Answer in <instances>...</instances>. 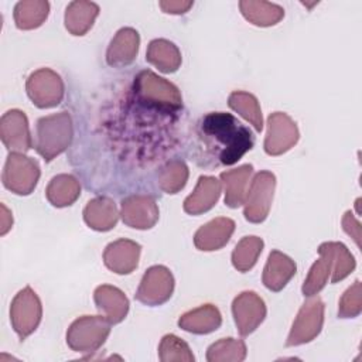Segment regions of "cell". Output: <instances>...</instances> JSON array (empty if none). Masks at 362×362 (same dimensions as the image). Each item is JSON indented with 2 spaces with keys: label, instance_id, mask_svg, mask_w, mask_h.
Masks as SVG:
<instances>
[{
  "label": "cell",
  "instance_id": "obj_36",
  "mask_svg": "<svg viewBox=\"0 0 362 362\" xmlns=\"http://www.w3.org/2000/svg\"><path fill=\"white\" fill-rule=\"evenodd\" d=\"M342 228L355 240L356 246L359 247L361 246V223L358 222V219L354 216L351 211L345 212V215L342 216Z\"/></svg>",
  "mask_w": 362,
  "mask_h": 362
},
{
  "label": "cell",
  "instance_id": "obj_29",
  "mask_svg": "<svg viewBox=\"0 0 362 362\" xmlns=\"http://www.w3.org/2000/svg\"><path fill=\"white\" fill-rule=\"evenodd\" d=\"M49 13L45 0H23L14 7V23L18 30H34L42 25Z\"/></svg>",
  "mask_w": 362,
  "mask_h": 362
},
{
  "label": "cell",
  "instance_id": "obj_11",
  "mask_svg": "<svg viewBox=\"0 0 362 362\" xmlns=\"http://www.w3.org/2000/svg\"><path fill=\"white\" fill-rule=\"evenodd\" d=\"M174 291V276L165 266H151L143 274L140 286L134 294L136 300L150 305H161L170 300Z\"/></svg>",
  "mask_w": 362,
  "mask_h": 362
},
{
  "label": "cell",
  "instance_id": "obj_8",
  "mask_svg": "<svg viewBox=\"0 0 362 362\" xmlns=\"http://www.w3.org/2000/svg\"><path fill=\"white\" fill-rule=\"evenodd\" d=\"M274 189L276 177L273 173L263 170L255 174L243 202V215L246 221L252 223H260L267 218L273 202Z\"/></svg>",
  "mask_w": 362,
  "mask_h": 362
},
{
  "label": "cell",
  "instance_id": "obj_19",
  "mask_svg": "<svg viewBox=\"0 0 362 362\" xmlns=\"http://www.w3.org/2000/svg\"><path fill=\"white\" fill-rule=\"evenodd\" d=\"M221 191L222 184L219 180L209 175H201L192 194L184 199L182 208L189 215H201L208 212L216 205Z\"/></svg>",
  "mask_w": 362,
  "mask_h": 362
},
{
  "label": "cell",
  "instance_id": "obj_20",
  "mask_svg": "<svg viewBox=\"0 0 362 362\" xmlns=\"http://www.w3.org/2000/svg\"><path fill=\"white\" fill-rule=\"evenodd\" d=\"M93 301L102 315L110 324L122 322L129 313V300L124 293L109 284H102L96 287L93 293Z\"/></svg>",
  "mask_w": 362,
  "mask_h": 362
},
{
  "label": "cell",
  "instance_id": "obj_14",
  "mask_svg": "<svg viewBox=\"0 0 362 362\" xmlns=\"http://www.w3.org/2000/svg\"><path fill=\"white\" fill-rule=\"evenodd\" d=\"M158 205L151 195L134 194L122 201V221L134 229H150L158 221Z\"/></svg>",
  "mask_w": 362,
  "mask_h": 362
},
{
  "label": "cell",
  "instance_id": "obj_15",
  "mask_svg": "<svg viewBox=\"0 0 362 362\" xmlns=\"http://www.w3.org/2000/svg\"><path fill=\"white\" fill-rule=\"evenodd\" d=\"M0 139L10 151L25 153L33 147L28 120L18 109L7 110L0 119Z\"/></svg>",
  "mask_w": 362,
  "mask_h": 362
},
{
  "label": "cell",
  "instance_id": "obj_4",
  "mask_svg": "<svg viewBox=\"0 0 362 362\" xmlns=\"http://www.w3.org/2000/svg\"><path fill=\"white\" fill-rule=\"evenodd\" d=\"M72 136L74 126L68 112L40 117L37 122L35 150L45 161H52L69 147Z\"/></svg>",
  "mask_w": 362,
  "mask_h": 362
},
{
  "label": "cell",
  "instance_id": "obj_28",
  "mask_svg": "<svg viewBox=\"0 0 362 362\" xmlns=\"http://www.w3.org/2000/svg\"><path fill=\"white\" fill-rule=\"evenodd\" d=\"M81 195L79 181L71 174H58L51 178L45 189V197L51 205L64 208L72 205Z\"/></svg>",
  "mask_w": 362,
  "mask_h": 362
},
{
  "label": "cell",
  "instance_id": "obj_7",
  "mask_svg": "<svg viewBox=\"0 0 362 362\" xmlns=\"http://www.w3.org/2000/svg\"><path fill=\"white\" fill-rule=\"evenodd\" d=\"M42 317V305L37 293L25 286L13 298L10 305L11 327L20 339H25L31 335Z\"/></svg>",
  "mask_w": 362,
  "mask_h": 362
},
{
  "label": "cell",
  "instance_id": "obj_32",
  "mask_svg": "<svg viewBox=\"0 0 362 362\" xmlns=\"http://www.w3.org/2000/svg\"><path fill=\"white\" fill-rule=\"evenodd\" d=\"M188 167L181 160H171L165 163L157 177V182L161 191L165 194H177L188 181Z\"/></svg>",
  "mask_w": 362,
  "mask_h": 362
},
{
  "label": "cell",
  "instance_id": "obj_34",
  "mask_svg": "<svg viewBox=\"0 0 362 362\" xmlns=\"http://www.w3.org/2000/svg\"><path fill=\"white\" fill-rule=\"evenodd\" d=\"M158 358L163 362H194V355L187 342L173 334L163 337L158 345Z\"/></svg>",
  "mask_w": 362,
  "mask_h": 362
},
{
  "label": "cell",
  "instance_id": "obj_12",
  "mask_svg": "<svg viewBox=\"0 0 362 362\" xmlns=\"http://www.w3.org/2000/svg\"><path fill=\"white\" fill-rule=\"evenodd\" d=\"M300 132L296 122L284 112H274L267 117L264 151L269 156H281L297 144Z\"/></svg>",
  "mask_w": 362,
  "mask_h": 362
},
{
  "label": "cell",
  "instance_id": "obj_33",
  "mask_svg": "<svg viewBox=\"0 0 362 362\" xmlns=\"http://www.w3.org/2000/svg\"><path fill=\"white\" fill-rule=\"evenodd\" d=\"M246 344L242 339L222 338L206 351L208 362H240L246 358Z\"/></svg>",
  "mask_w": 362,
  "mask_h": 362
},
{
  "label": "cell",
  "instance_id": "obj_22",
  "mask_svg": "<svg viewBox=\"0 0 362 362\" xmlns=\"http://www.w3.org/2000/svg\"><path fill=\"white\" fill-rule=\"evenodd\" d=\"M119 215L115 201L109 197H96L90 199L83 209L85 223L90 229L99 232L113 229L117 223Z\"/></svg>",
  "mask_w": 362,
  "mask_h": 362
},
{
  "label": "cell",
  "instance_id": "obj_30",
  "mask_svg": "<svg viewBox=\"0 0 362 362\" xmlns=\"http://www.w3.org/2000/svg\"><path fill=\"white\" fill-rule=\"evenodd\" d=\"M229 107L240 115L245 120H247L256 132H262L263 129V116L260 105L255 95L243 90H235L228 98Z\"/></svg>",
  "mask_w": 362,
  "mask_h": 362
},
{
  "label": "cell",
  "instance_id": "obj_38",
  "mask_svg": "<svg viewBox=\"0 0 362 362\" xmlns=\"http://www.w3.org/2000/svg\"><path fill=\"white\" fill-rule=\"evenodd\" d=\"M1 206V226H0V235H6L13 225V216L11 212L6 208L4 204L0 205Z\"/></svg>",
  "mask_w": 362,
  "mask_h": 362
},
{
  "label": "cell",
  "instance_id": "obj_31",
  "mask_svg": "<svg viewBox=\"0 0 362 362\" xmlns=\"http://www.w3.org/2000/svg\"><path fill=\"white\" fill-rule=\"evenodd\" d=\"M263 240L259 236H245L242 238L232 252V264L238 272H249L257 262L262 250Z\"/></svg>",
  "mask_w": 362,
  "mask_h": 362
},
{
  "label": "cell",
  "instance_id": "obj_9",
  "mask_svg": "<svg viewBox=\"0 0 362 362\" xmlns=\"http://www.w3.org/2000/svg\"><path fill=\"white\" fill-rule=\"evenodd\" d=\"M324 325V303L320 297L311 296L301 308L287 337V346H297L311 342L321 332Z\"/></svg>",
  "mask_w": 362,
  "mask_h": 362
},
{
  "label": "cell",
  "instance_id": "obj_13",
  "mask_svg": "<svg viewBox=\"0 0 362 362\" xmlns=\"http://www.w3.org/2000/svg\"><path fill=\"white\" fill-rule=\"evenodd\" d=\"M266 304L255 291H242L233 298L232 314L242 337L252 334L266 318Z\"/></svg>",
  "mask_w": 362,
  "mask_h": 362
},
{
  "label": "cell",
  "instance_id": "obj_35",
  "mask_svg": "<svg viewBox=\"0 0 362 362\" xmlns=\"http://www.w3.org/2000/svg\"><path fill=\"white\" fill-rule=\"evenodd\" d=\"M362 311V288L361 281L355 280L354 284L342 294L338 304L339 318H355Z\"/></svg>",
  "mask_w": 362,
  "mask_h": 362
},
{
  "label": "cell",
  "instance_id": "obj_25",
  "mask_svg": "<svg viewBox=\"0 0 362 362\" xmlns=\"http://www.w3.org/2000/svg\"><path fill=\"white\" fill-rule=\"evenodd\" d=\"M99 14V6L93 1L75 0L65 8V28L72 35H85L93 25Z\"/></svg>",
  "mask_w": 362,
  "mask_h": 362
},
{
  "label": "cell",
  "instance_id": "obj_26",
  "mask_svg": "<svg viewBox=\"0 0 362 362\" xmlns=\"http://www.w3.org/2000/svg\"><path fill=\"white\" fill-rule=\"evenodd\" d=\"M146 59L160 72L173 74L181 66V52L178 47L164 38H156L150 41L146 52Z\"/></svg>",
  "mask_w": 362,
  "mask_h": 362
},
{
  "label": "cell",
  "instance_id": "obj_6",
  "mask_svg": "<svg viewBox=\"0 0 362 362\" xmlns=\"http://www.w3.org/2000/svg\"><path fill=\"white\" fill-rule=\"evenodd\" d=\"M38 163L24 153L10 151L7 156L1 181L3 185L17 195H30L40 180Z\"/></svg>",
  "mask_w": 362,
  "mask_h": 362
},
{
  "label": "cell",
  "instance_id": "obj_18",
  "mask_svg": "<svg viewBox=\"0 0 362 362\" xmlns=\"http://www.w3.org/2000/svg\"><path fill=\"white\" fill-rule=\"evenodd\" d=\"M235 232V222L230 218L219 216L202 225L194 235V245L198 250L212 252L222 249Z\"/></svg>",
  "mask_w": 362,
  "mask_h": 362
},
{
  "label": "cell",
  "instance_id": "obj_10",
  "mask_svg": "<svg viewBox=\"0 0 362 362\" xmlns=\"http://www.w3.org/2000/svg\"><path fill=\"white\" fill-rule=\"evenodd\" d=\"M25 90L37 107L48 109L59 105L64 98L65 88L64 81L55 71L49 68H41L28 76L25 82Z\"/></svg>",
  "mask_w": 362,
  "mask_h": 362
},
{
  "label": "cell",
  "instance_id": "obj_24",
  "mask_svg": "<svg viewBox=\"0 0 362 362\" xmlns=\"http://www.w3.org/2000/svg\"><path fill=\"white\" fill-rule=\"evenodd\" d=\"M252 173L253 165L243 164L238 168L228 170L219 174L221 184L225 189V204L229 208H238L243 205Z\"/></svg>",
  "mask_w": 362,
  "mask_h": 362
},
{
  "label": "cell",
  "instance_id": "obj_27",
  "mask_svg": "<svg viewBox=\"0 0 362 362\" xmlns=\"http://www.w3.org/2000/svg\"><path fill=\"white\" fill-rule=\"evenodd\" d=\"M239 8L242 16L257 27H272L281 21L284 17V10L281 6L269 1H253L242 0L239 1Z\"/></svg>",
  "mask_w": 362,
  "mask_h": 362
},
{
  "label": "cell",
  "instance_id": "obj_1",
  "mask_svg": "<svg viewBox=\"0 0 362 362\" xmlns=\"http://www.w3.org/2000/svg\"><path fill=\"white\" fill-rule=\"evenodd\" d=\"M198 133L208 153L223 165L238 163L255 144L249 127L225 112L205 115L199 122Z\"/></svg>",
  "mask_w": 362,
  "mask_h": 362
},
{
  "label": "cell",
  "instance_id": "obj_2",
  "mask_svg": "<svg viewBox=\"0 0 362 362\" xmlns=\"http://www.w3.org/2000/svg\"><path fill=\"white\" fill-rule=\"evenodd\" d=\"M320 259L311 266L301 291L305 297L318 294L328 281L338 283L348 277L355 266V257L341 242H324L318 247Z\"/></svg>",
  "mask_w": 362,
  "mask_h": 362
},
{
  "label": "cell",
  "instance_id": "obj_5",
  "mask_svg": "<svg viewBox=\"0 0 362 362\" xmlns=\"http://www.w3.org/2000/svg\"><path fill=\"white\" fill-rule=\"evenodd\" d=\"M110 325L112 324L103 315L79 317L66 331V344L74 352L92 354L107 339Z\"/></svg>",
  "mask_w": 362,
  "mask_h": 362
},
{
  "label": "cell",
  "instance_id": "obj_21",
  "mask_svg": "<svg viewBox=\"0 0 362 362\" xmlns=\"http://www.w3.org/2000/svg\"><path fill=\"white\" fill-rule=\"evenodd\" d=\"M296 270L297 266L291 257L279 250H272L263 269L262 281L269 290L280 291L294 277Z\"/></svg>",
  "mask_w": 362,
  "mask_h": 362
},
{
  "label": "cell",
  "instance_id": "obj_16",
  "mask_svg": "<svg viewBox=\"0 0 362 362\" xmlns=\"http://www.w3.org/2000/svg\"><path fill=\"white\" fill-rule=\"evenodd\" d=\"M141 246L130 239H119L109 243L103 252L105 266L116 274L132 273L140 259Z\"/></svg>",
  "mask_w": 362,
  "mask_h": 362
},
{
  "label": "cell",
  "instance_id": "obj_23",
  "mask_svg": "<svg viewBox=\"0 0 362 362\" xmlns=\"http://www.w3.org/2000/svg\"><path fill=\"white\" fill-rule=\"evenodd\" d=\"M222 324V315L214 304H204L182 314L178 327L191 334H209L216 331Z\"/></svg>",
  "mask_w": 362,
  "mask_h": 362
},
{
  "label": "cell",
  "instance_id": "obj_17",
  "mask_svg": "<svg viewBox=\"0 0 362 362\" xmlns=\"http://www.w3.org/2000/svg\"><path fill=\"white\" fill-rule=\"evenodd\" d=\"M140 35L132 27L120 28L115 37L112 38L107 51H106V62L110 66L122 68L130 65L139 52Z\"/></svg>",
  "mask_w": 362,
  "mask_h": 362
},
{
  "label": "cell",
  "instance_id": "obj_3",
  "mask_svg": "<svg viewBox=\"0 0 362 362\" xmlns=\"http://www.w3.org/2000/svg\"><path fill=\"white\" fill-rule=\"evenodd\" d=\"M133 92L136 100L143 106L163 113H175L182 107V96L178 88L150 69L140 71L136 75Z\"/></svg>",
  "mask_w": 362,
  "mask_h": 362
},
{
  "label": "cell",
  "instance_id": "obj_37",
  "mask_svg": "<svg viewBox=\"0 0 362 362\" xmlns=\"http://www.w3.org/2000/svg\"><path fill=\"white\" fill-rule=\"evenodd\" d=\"M161 10L168 14H184L187 13L192 6L194 1H184V0H164L158 3Z\"/></svg>",
  "mask_w": 362,
  "mask_h": 362
}]
</instances>
